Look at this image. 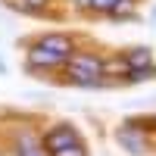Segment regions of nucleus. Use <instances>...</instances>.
<instances>
[{"mask_svg": "<svg viewBox=\"0 0 156 156\" xmlns=\"http://www.w3.org/2000/svg\"><path fill=\"white\" fill-rule=\"evenodd\" d=\"M75 144H81V137H78V131H75L72 125H56V128H50V131L44 134V150L50 156H56V153L69 150Z\"/></svg>", "mask_w": 156, "mask_h": 156, "instance_id": "f03ea898", "label": "nucleus"}, {"mask_svg": "<svg viewBox=\"0 0 156 156\" xmlns=\"http://www.w3.org/2000/svg\"><path fill=\"white\" fill-rule=\"evenodd\" d=\"M56 156H87V153H84V147H81V144H75V147L62 150V153H56Z\"/></svg>", "mask_w": 156, "mask_h": 156, "instance_id": "9d476101", "label": "nucleus"}, {"mask_svg": "<svg viewBox=\"0 0 156 156\" xmlns=\"http://www.w3.org/2000/svg\"><path fill=\"white\" fill-rule=\"evenodd\" d=\"M122 144L131 150V153H144V140H140V134L134 137V134H128V131H122Z\"/></svg>", "mask_w": 156, "mask_h": 156, "instance_id": "423d86ee", "label": "nucleus"}, {"mask_svg": "<svg viewBox=\"0 0 156 156\" xmlns=\"http://www.w3.org/2000/svg\"><path fill=\"white\" fill-rule=\"evenodd\" d=\"M9 3L19 6V9H25V12H34V9H44L47 0H9Z\"/></svg>", "mask_w": 156, "mask_h": 156, "instance_id": "0eeeda50", "label": "nucleus"}, {"mask_svg": "<svg viewBox=\"0 0 156 156\" xmlns=\"http://www.w3.org/2000/svg\"><path fill=\"white\" fill-rule=\"evenodd\" d=\"M103 72H106V66H103V59L97 56H69L66 59V75H69V81L75 84H84V87H94L103 81Z\"/></svg>", "mask_w": 156, "mask_h": 156, "instance_id": "f257e3e1", "label": "nucleus"}, {"mask_svg": "<svg viewBox=\"0 0 156 156\" xmlns=\"http://www.w3.org/2000/svg\"><path fill=\"white\" fill-rule=\"evenodd\" d=\"M115 3H119V0H90V9H97V12H112Z\"/></svg>", "mask_w": 156, "mask_h": 156, "instance_id": "1a4fd4ad", "label": "nucleus"}, {"mask_svg": "<svg viewBox=\"0 0 156 156\" xmlns=\"http://www.w3.org/2000/svg\"><path fill=\"white\" fill-rule=\"evenodd\" d=\"M28 62H31V66H62L59 56H53V53H47V50H41L37 44L28 50Z\"/></svg>", "mask_w": 156, "mask_h": 156, "instance_id": "20e7f679", "label": "nucleus"}, {"mask_svg": "<svg viewBox=\"0 0 156 156\" xmlns=\"http://www.w3.org/2000/svg\"><path fill=\"white\" fill-rule=\"evenodd\" d=\"M37 47L47 50V53H53V56H59L62 62H66V59L72 56V50H75L66 34H47V37H41V41H37Z\"/></svg>", "mask_w": 156, "mask_h": 156, "instance_id": "7ed1b4c3", "label": "nucleus"}, {"mask_svg": "<svg viewBox=\"0 0 156 156\" xmlns=\"http://www.w3.org/2000/svg\"><path fill=\"white\" fill-rule=\"evenodd\" d=\"M75 6H90V0H72Z\"/></svg>", "mask_w": 156, "mask_h": 156, "instance_id": "9b49d317", "label": "nucleus"}, {"mask_svg": "<svg viewBox=\"0 0 156 156\" xmlns=\"http://www.w3.org/2000/svg\"><path fill=\"white\" fill-rule=\"evenodd\" d=\"M16 150H19V156H44L41 147H37L31 137H19V147H16Z\"/></svg>", "mask_w": 156, "mask_h": 156, "instance_id": "39448f33", "label": "nucleus"}, {"mask_svg": "<svg viewBox=\"0 0 156 156\" xmlns=\"http://www.w3.org/2000/svg\"><path fill=\"white\" fill-rule=\"evenodd\" d=\"M131 9H134V3H131V0H119V3L112 6V16L125 19V16H131Z\"/></svg>", "mask_w": 156, "mask_h": 156, "instance_id": "6e6552de", "label": "nucleus"}]
</instances>
